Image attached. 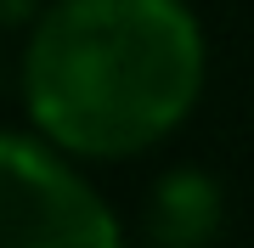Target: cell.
Returning a JSON list of instances; mask_svg holds the SVG:
<instances>
[{
  "label": "cell",
  "instance_id": "3",
  "mask_svg": "<svg viewBox=\"0 0 254 248\" xmlns=\"http://www.w3.org/2000/svg\"><path fill=\"white\" fill-rule=\"evenodd\" d=\"M226 226V192L198 164L164 169L147 192V231L158 248H209Z\"/></svg>",
  "mask_w": 254,
  "mask_h": 248
},
{
  "label": "cell",
  "instance_id": "1",
  "mask_svg": "<svg viewBox=\"0 0 254 248\" xmlns=\"http://www.w3.org/2000/svg\"><path fill=\"white\" fill-rule=\"evenodd\" d=\"M203 79L209 40L187 0H46L17 56L28 130L79 164L170 141Z\"/></svg>",
  "mask_w": 254,
  "mask_h": 248
},
{
  "label": "cell",
  "instance_id": "2",
  "mask_svg": "<svg viewBox=\"0 0 254 248\" xmlns=\"http://www.w3.org/2000/svg\"><path fill=\"white\" fill-rule=\"evenodd\" d=\"M0 248H125V226L79 158L34 130H0Z\"/></svg>",
  "mask_w": 254,
  "mask_h": 248
},
{
  "label": "cell",
  "instance_id": "4",
  "mask_svg": "<svg viewBox=\"0 0 254 248\" xmlns=\"http://www.w3.org/2000/svg\"><path fill=\"white\" fill-rule=\"evenodd\" d=\"M46 11V0H0V28H28Z\"/></svg>",
  "mask_w": 254,
  "mask_h": 248
}]
</instances>
